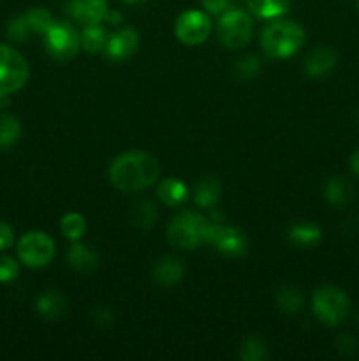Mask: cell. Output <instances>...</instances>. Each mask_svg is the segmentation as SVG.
<instances>
[{
	"label": "cell",
	"instance_id": "12",
	"mask_svg": "<svg viewBox=\"0 0 359 361\" xmlns=\"http://www.w3.org/2000/svg\"><path fill=\"white\" fill-rule=\"evenodd\" d=\"M137 44H139V34L134 28H120L115 34L109 35L104 53L113 62H122V60H127L134 55Z\"/></svg>",
	"mask_w": 359,
	"mask_h": 361
},
{
	"label": "cell",
	"instance_id": "33",
	"mask_svg": "<svg viewBox=\"0 0 359 361\" xmlns=\"http://www.w3.org/2000/svg\"><path fill=\"white\" fill-rule=\"evenodd\" d=\"M334 348H336V351L341 353V355L351 356L354 355V351L358 349V342H355V338L352 337V335H340V337L336 338V342H334Z\"/></svg>",
	"mask_w": 359,
	"mask_h": 361
},
{
	"label": "cell",
	"instance_id": "16",
	"mask_svg": "<svg viewBox=\"0 0 359 361\" xmlns=\"http://www.w3.org/2000/svg\"><path fill=\"white\" fill-rule=\"evenodd\" d=\"M324 197L333 207H347L354 200V187L344 176H331L324 185Z\"/></svg>",
	"mask_w": 359,
	"mask_h": 361
},
{
	"label": "cell",
	"instance_id": "4",
	"mask_svg": "<svg viewBox=\"0 0 359 361\" xmlns=\"http://www.w3.org/2000/svg\"><path fill=\"white\" fill-rule=\"evenodd\" d=\"M312 310L317 319L326 326H338L347 319L351 300L347 293L338 286H322L313 295Z\"/></svg>",
	"mask_w": 359,
	"mask_h": 361
},
{
	"label": "cell",
	"instance_id": "5",
	"mask_svg": "<svg viewBox=\"0 0 359 361\" xmlns=\"http://www.w3.org/2000/svg\"><path fill=\"white\" fill-rule=\"evenodd\" d=\"M253 34V21L241 9H227L218 16L217 37L227 49H243L250 44Z\"/></svg>",
	"mask_w": 359,
	"mask_h": 361
},
{
	"label": "cell",
	"instance_id": "28",
	"mask_svg": "<svg viewBox=\"0 0 359 361\" xmlns=\"http://www.w3.org/2000/svg\"><path fill=\"white\" fill-rule=\"evenodd\" d=\"M239 358L245 361H263L267 358L266 342L260 341L259 337H248L241 344L239 349Z\"/></svg>",
	"mask_w": 359,
	"mask_h": 361
},
{
	"label": "cell",
	"instance_id": "31",
	"mask_svg": "<svg viewBox=\"0 0 359 361\" xmlns=\"http://www.w3.org/2000/svg\"><path fill=\"white\" fill-rule=\"evenodd\" d=\"M20 275V264L16 259L9 256L0 257V282L7 284V282L16 281Z\"/></svg>",
	"mask_w": 359,
	"mask_h": 361
},
{
	"label": "cell",
	"instance_id": "11",
	"mask_svg": "<svg viewBox=\"0 0 359 361\" xmlns=\"http://www.w3.org/2000/svg\"><path fill=\"white\" fill-rule=\"evenodd\" d=\"M67 11L74 21L88 27L102 23L108 16L109 6L108 0H69Z\"/></svg>",
	"mask_w": 359,
	"mask_h": 361
},
{
	"label": "cell",
	"instance_id": "1",
	"mask_svg": "<svg viewBox=\"0 0 359 361\" xmlns=\"http://www.w3.org/2000/svg\"><path fill=\"white\" fill-rule=\"evenodd\" d=\"M160 166L153 155L141 150L123 152L109 168V182L123 194L141 192L157 182Z\"/></svg>",
	"mask_w": 359,
	"mask_h": 361
},
{
	"label": "cell",
	"instance_id": "32",
	"mask_svg": "<svg viewBox=\"0 0 359 361\" xmlns=\"http://www.w3.org/2000/svg\"><path fill=\"white\" fill-rule=\"evenodd\" d=\"M201 6L210 16H222L227 9H231V0H201Z\"/></svg>",
	"mask_w": 359,
	"mask_h": 361
},
{
	"label": "cell",
	"instance_id": "38",
	"mask_svg": "<svg viewBox=\"0 0 359 361\" xmlns=\"http://www.w3.org/2000/svg\"><path fill=\"white\" fill-rule=\"evenodd\" d=\"M355 324H358V328H359V314H358V316H355Z\"/></svg>",
	"mask_w": 359,
	"mask_h": 361
},
{
	"label": "cell",
	"instance_id": "20",
	"mask_svg": "<svg viewBox=\"0 0 359 361\" xmlns=\"http://www.w3.org/2000/svg\"><path fill=\"white\" fill-rule=\"evenodd\" d=\"M35 309H37V312L41 314L44 319L55 321L60 319V317L65 314L67 305L65 300H63L56 291H44L39 296L37 302H35Z\"/></svg>",
	"mask_w": 359,
	"mask_h": 361
},
{
	"label": "cell",
	"instance_id": "9",
	"mask_svg": "<svg viewBox=\"0 0 359 361\" xmlns=\"http://www.w3.org/2000/svg\"><path fill=\"white\" fill-rule=\"evenodd\" d=\"M211 34V18L206 11L190 9L178 16L175 23V35L187 46L203 44Z\"/></svg>",
	"mask_w": 359,
	"mask_h": 361
},
{
	"label": "cell",
	"instance_id": "7",
	"mask_svg": "<svg viewBox=\"0 0 359 361\" xmlns=\"http://www.w3.org/2000/svg\"><path fill=\"white\" fill-rule=\"evenodd\" d=\"M18 259L28 268H44L55 257V242L42 231H30L16 245Z\"/></svg>",
	"mask_w": 359,
	"mask_h": 361
},
{
	"label": "cell",
	"instance_id": "24",
	"mask_svg": "<svg viewBox=\"0 0 359 361\" xmlns=\"http://www.w3.org/2000/svg\"><path fill=\"white\" fill-rule=\"evenodd\" d=\"M158 212L157 207H155L151 201H141V203L134 204L132 212H130V221H132L134 226L141 229H148L157 222Z\"/></svg>",
	"mask_w": 359,
	"mask_h": 361
},
{
	"label": "cell",
	"instance_id": "13",
	"mask_svg": "<svg viewBox=\"0 0 359 361\" xmlns=\"http://www.w3.org/2000/svg\"><path fill=\"white\" fill-rule=\"evenodd\" d=\"M338 53L327 46L312 49L305 59V73L310 78H324L336 67Z\"/></svg>",
	"mask_w": 359,
	"mask_h": 361
},
{
	"label": "cell",
	"instance_id": "39",
	"mask_svg": "<svg viewBox=\"0 0 359 361\" xmlns=\"http://www.w3.org/2000/svg\"><path fill=\"white\" fill-rule=\"evenodd\" d=\"M358 9H359V0H358Z\"/></svg>",
	"mask_w": 359,
	"mask_h": 361
},
{
	"label": "cell",
	"instance_id": "36",
	"mask_svg": "<svg viewBox=\"0 0 359 361\" xmlns=\"http://www.w3.org/2000/svg\"><path fill=\"white\" fill-rule=\"evenodd\" d=\"M104 21H108V23H111V25H118V23H122V14H120L118 11L109 9L108 16H106Z\"/></svg>",
	"mask_w": 359,
	"mask_h": 361
},
{
	"label": "cell",
	"instance_id": "15",
	"mask_svg": "<svg viewBox=\"0 0 359 361\" xmlns=\"http://www.w3.org/2000/svg\"><path fill=\"white\" fill-rule=\"evenodd\" d=\"M67 261L74 270L81 274H92L99 267V254L94 247L76 242L67 252Z\"/></svg>",
	"mask_w": 359,
	"mask_h": 361
},
{
	"label": "cell",
	"instance_id": "14",
	"mask_svg": "<svg viewBox=\"0 0 359 361\" xmlns=\"http://www.w3.org/2000/svg\"><path fill=\"white\" fill-rule=\"evenodd\" d=\"M185 275V267L183 261L175 256H162L155 261L153 270H151V277L157 284L169 288V286H176Z\"/></svg>",
	"mask_w": 359,
	"mask_h": 361
},
{
	"label": "cell",
	"instance_id": "21",
	"mask_svg": "<svg viewBox=\"0 0 359 361\" xmlns=\"http://www.w3.org/2000/svg\"><path fill=\"white\" fill-rule=\"evenodd\" d=\"M108 34H106V28L99 25H88L84 27L83 34H81V48L87 53L94 55V53H101L106 49L108 44Z\"/></svg>",
	"mask_w": 359,
	"mask_h": 361
},
{
	"label": "cell",
	"instance_id": "6",
	"mask_svg": "<svg viewBox=\"0 0 359 361\" xmlns=\"http://www.w3.org/2000/svg\"><path fill=\"white\" fill-rule=\"evenodd\" d=\"M30 76L28 62L20 51L0 44V97L21 90Z\"/></svg>",
	"mask_w": 359,
	"mask_h": 361
},
{
	"label": "cell",
	"instance_id": "34",
	"mask_svg": "<svg viewBox=\"0 0 359 361\" xmlns=\"http://www.w3.org/2000/svg\"><path fill=\"white\" fill-rule=\"evenodd\" d=\"M14 243V231L11 226L0 221V250H7Z\"/></svg>",
	"mask_w": 359,
	"mask_h": 361
},
{
	"label": "cell",
	"instance_id": "29",
	"mask_svg": "<svg viewBox=\"0 0 359 361\" xmlns=\"http://www.w3.org/2000/svg\"><path fill=\"white\" fill-rule=\"evenodd\" d=\"M259 69H260V62L259 59L253 55L243 56L241 60H238V62L234 63V74L238 76V80L241 81L253 80V78L259 74Z\"/></svg>",
	"mask_w": 359,
	"mask_h": 361
},
{
	"label": "cell",
	"instance_id": "35",
	"mask_svg": "<svg viewBox=\"0 0 359 361\" xmlns=\"http://www.w3.org/2000/svg\"><path fill=\"white\" fill-rule=\"evenodd\" d=\"M348 166H351V171L354 173L355 176H359V148L351 155V161H348Z\"/></svg>",
	"mask_w": 359,
	"mask_h": 361
},
{
	"label": "cell",
	"instance_id": "37",
	"mask_svg": "<svg viewBox=\"0 0 359 361\" xmlns=\"http://www.w3.org/2000/svg\"><path fill=\"white\" fill-rule=\"evenodd\" d=\"M122 2L129 4V6H134V4H141V2H144V0H122Z\"/></svg>",
	"mask_w": 359,
	"mask_h": 361
},
{
	"label": "cell",
	"instance_id": "25",
	"mask_svg": "<svg viewBox=\"0 0 359 361\" xmlns=\"http://www.w3.org/2000/svg\"><path fill=\"white\" fill-rule=\"evenodd\" d=\"M25 14V20H27L28 27H30L32 34H41L44 35L46 32L51 28V25L55 23L51 13L44 7H30Z\"/></svg>",
	"mask_w": 359,
	"mask_h": 361
},
{
	"label": "cell",
	"instance_id": "26",
	"mask_svg": "<svg viewBox=\"0 0 359 361\" xmlns=\"http://www.w3.org/2000/svg\"><path fill=\"white\" fill-rule=\"evenodd\" d=\"M60 231L65 238L73 240V242H80L81 236L87 231V221H84L83 215L76 214V212L67 214L63 215L62 222H60Z\"/></svg>",
	"mask_w": 359,
	"mask_h": 361
},
{
	"label": "cell",
	"instance_id": "22",
	"mask_svg": "<svg viewBox=\"0 0 359 361\" xmlns=\"http://www.w3.org/2000/svg\"><path fill=\"white\" fill-rule=\"evenodd\" d=\"M21 136V123L14 115H0V150L14 147Z\"/></svg>",
	"mask_w": 359,
	"mask_h": 361
},
{
	"label": "cell",
	"instance_id": "2",
	"mask_svg": "<svg viewBox=\"0 0 359 361\" xmlns=\"http://www.w3.org/2000/svg\"><path fill=\"white\" fill-rule=\"evenodd\" d=\"M305 44V30L301 25L291 20H280L267 23L260 34V46L271 59H289L296 55Z\"/></svg>",
	"mask_w": 359,
	"mask_h": 361
},
{
	"label": "cell",
	"instance_id": "19",
	"mask_svg": "<svg viewBox=\"0 0 359 361\" xmlns=\"http://www.w3.org/2000/svg\"><path fill=\"white\" fill-rule=\"evenodd\" d=\"M292 0H246L250 13L260 20H275L291 9Z\"/></svg>",
	"mask_w": 359,
	"mask_h": 361
},
{
	"label": "cell",
	"instance_id": "8",
	"mask_svg": "<svg viewBox=\"0 0 359 361\" xmlns=\"http://www.w3.org/2000/svg\"><path fill=\"white\" fill-rule=\"evenodd\" d=\"M44 48L51 59L67 62L80 51L81 35L67 21H55L44 34Z\"/></svg>",
	"mask_w": 359,
	"mask_h": 361
},
{
	"label": "cell",
	"instance_id": "23",
	"mask_svg": "<svg viewBox=\"0 0 359 361\" xmlns=\"http://www.w3.org/2000/svg\"><path fill=\"white\" fill-rule=\"evenodd\" d=\"M320 236H322L320 229L317 226L308 224V222L306 224L292 226V229L289 231V240L299 247L317 245L320 242Z\"/></svg>",
	"mask_w": 359,
	"mask_h": 361
},
{
	"label": "cell",
	"instance_id": "3",
	"mask_svg": "<svg viewBox=\"0 0 359 361\" xmlns=\"http://www.w3.org/2000/svg\"><path fill=\"white\" fill-rule=\"evenodd\" d=\"M210 222L197 212L183 210L169 222L168 240L172 247L183 250H194L208 243Z\"/></svg>",
	"mask_w": 359,
	"mask_h": 361
},
{
	"label": "cell",
	"instance_id": "10",
	"mask_svg": "<svg viewBox=\"0 0 359 361\" xmlns=\"http://www.w3.org/2000/svg\"><path fill=\"white\" fill-rule=\"evenodd\" d=\"M208 243L213 245L215 250L225 257L243 256L246 252V247H248L246 236L243 235L241 229L224 224H210Z\"/></svg>",
	"mask_w": 359,
	"mask_h": 361
},
{
	"label": "cell",
	"instance_id": "17",
	"mask_svg": "<svg viewBox=\"0 0 359 361\" xmlns=\"http://www.w3.org/2000/svg\"><path fill=\"white\" fill-rule=\"evenodd\" d=\"M157 196L165 207H180L187 201L189 197V189H187L185 183L182 180L175 178V176H169V178L162 180L157 187Z\"/></svg>",
	"mask_w": 359,
	"mask_h": 361
},
{
	"label": "cell",
	"instance_id": "30",
	"mask_svg": "<svg viewBox=\"0 0 359 361\" xmlns=\"http://www.w3.org/2000/svg\"><path fill=\"white\" fill-rule=\"evenodd\" d=\"M32 34L30 27H28L27 20H25V14L13 18L7 25V35H9L11 41L14 42H25L28 39V35Z\"/></svg>",
	"mask_w": 359,
	"mask_h": 361
},
{
	"label": "cell",
	"instance_id": "27",
	"mask_svg": "<svg viewBox=\"0 0 359 361\" xmlns=\"http://www.w3.org/2000/svg\"><path fill=\"white\" fill-rule=\"evenodd\" d=\"M277 303L285 312H298L303 307V293L296 286H284L278 291Z\"/></svg>",
	"mask_w": 359,
	"mask_h": 361
},
{
	"label": "cell",
	"instance_id": "18",
	"mask_svg": "<svg viewBox=\"0 0 359 361\" xmlns=\"http://www.w3.org/2000/svg\"><path fill=\"white\" fill-rule=\"evenodd\" d=\"M222 196V185L215 176H203L196 185L194 201L199 208H211Z\"/></svg>",
	"mask_w": 359,
	"mask_h": 361
}]
</instances>
